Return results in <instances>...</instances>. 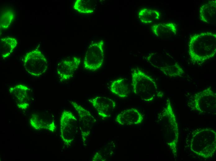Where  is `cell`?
Segmentation results:
<instances>
[{
  "instance_id": "1",
  "label": "cell",
  "mask_w": 216,
  "mask_h": 161,
  "mask_svg": "<svg viewBox=\"0 0 216 161\" xmlns=\"http://www.w3.org/2000/svg\"><path fill=\"white\" fill-rule=\"evenodd\" d=\"M188 52L193 63L200 64L213 58L216 53V34L204 32L191 35L188 43Z\"/></svg>"
},
{
  "instance_id": "2",
  "label": "cell",
  "mask_w": 216,
  "mask_h": 161,
  "mask_svg": "<svg viewBox=\"0 0 216 161\" xmlns=\"http://www.w3.org/2000/svg\"><path fill=\"white\" fill-rule=\"evenodd\" d=\"M132 86L134 94L146 102H151L163 96L154 80L138 68L131 73Z\"/></svg>"
},
{
  "instance_id": "3",
  "label": "cell",
  "mask_w": 216,
  "mask_h": 161,
  "mask_svg": "<svg viewBox=\"0 0 216 161\" xmlns=\"http://www.w3.org/2000/svg\"><path fill=\"white\" fill-rule=\"evenodd\" d=\"M23 64L26 71L35 77L43 75L48 67L45 57L38 49H34L27 52L24 57Z\"/></svg>"
},
{
  "instance_id": "4",
  "label": "cell",
  "mask_w": 216,
  "mask_h": 161,
  "mask_svg": "<svg viewBox=\"0 0 216 161\" xmlns=\"http://www.w3.org/2000/svg\"><path fill=\"white\" fill-rule=\"evenodd\" d=\"M104 42L103 40L94 42L88 47L83 61L84 68L95 71L102 66L104 60Z\"/></svg>"
},
{
  "instance_id": "5",
  "label": "cell",
  "mask_w": 216,
  "mask_h": 161,
  "mask_svg": "<svg viewBox=\"0 0 216 161\" xmlns=\"http://www.w3.org/2000/svg\"><path fill=\"white\" fill-rule=\"evenodd\" d=\"M216 95L210 87L203 89L194 95L192 107L201 114L214 112L216 109Z\"/></svg>"
},
{
  "instance_id": "6",
  "label": "cell",
  "mask_w": 216,
  "mask_h": 161,
  "mask_svg": "<svg viewBox=\"0 0 216 161\" xmlns=\"http://www.w3.org/2000/svg\"><path fill=\"white\" fill-rule=\"evenodd\" d=\"M60 135L64 144L68 146L74 140L78 128L77 120L70 111L64 110L60 120Z\"/></svg>"
},
{
  "instance_id": "7",
  "label": "cell",
  "mask_w": 216,
  "mask_h": 161,
  "mask_svg": "<svg viewBox=\"0 0 216 161\" xmlns=\"http://www.w3.org/2000/svg\"><path fill=\"white\" fill-rule=\"evenodd\" d=\"M9 92L19 109L25 110L29 107L31 93L30 89L28 86L23 84H18L10 87Z\"/></svg>"
},
{
  "instance_id": "8",
  "label": "cell",
  "mask_w": 216,
  "mask_h": 161,
  "mask_svg": "<svg viewBox=\"0 0 216 161\" xmlns=\"http://www.w3.org/2000/svg\"><path fill=\"white\" fill-rule=\"evenodd\" d=\"M88 101L97 111L98 115L103 119L110 117L116 106L114 101L106 97L97 96Z\"/></svg>"
},
{
  "instance_id": "9",
  "label": "cell",
  "mask_w": 216,
  "mask_h": 161,
  "mask_svg": "<svg viewBox=\"0 0 216 161\" xmlns=\"http://www.w3.org/2000/svg\"><path fill=\"white\" fill-rule=\"evenodd\" d=\"M80 58L73 57L61 61L57 67V72L61 81L71 78L80 63Z\"/></svg>"
},
{
  "instance_id": "10",
  "label": "cell",
  "mask_w": 216,
  "mask_h": 161,
  "mask_svg": "<svg viewBox=\"0 0 216 161\" xmlns=\"http://www.w3.org/2000/svg\"><path fill=\"white\" fill-rule=\"evenodd\" d=\"M29 123L32 127L37 130L46 129L53 132L56 128L54 119L50 115L33 114L30 117Z\"/></svg>"
},
{
  "instance_id": "11",
  "label": "cell",
  "mask_w": 216,
  "mask_h": 161,
  "mask_svg": "<svg viewBox=\"0 0 216 161\" xmlns=\"http://www.w3.org/2000/svg\"><path fill=\"white\" fill-rule=\"evenodd\" d=\"M143 118L142 114L136 108L124 110L116 117L115 121L121 125H134L141 124Z\"/></svg>"
},
{
  "instance_id": "12",
  "label": "cell",
  "mask_w": 216,
  "mask_h": 161,
  "mask_svg": "<svg viewBox=\"0 0 216 161\" xmlns=\"http://www.w3.org/2000/svg\"><path fill=\"white\" fill-rule=\"evenodd\" d=\"M199 17L203 22L209 24H214L216 21V1H209L200 6L199 9Z\"/></svg>"
},
{
  "instance_id": "13",
  "label": "cell",
  "mask_w": 216,
  "mask_h": 161,
  "mask_svg": "<svg viewBox=\"0 0 216 161\" xmlns=\"http://www.w3.org/2000/svg\"><path fill=\"white\" fill-rule=\"evenodd\" d=\"M153 33L159 37H168L175 35L177 32L176 25L173 22L159 23L151 27Z\"/></svg>"
},
{
  "instance_id": "14",
  "label": "cell",
  "mask_w": 216,
  "mask_h": 161,
  "mask_svg": "<svg viewBox=\"0 0 216 161\" xmlns=\"http://www.w3.org/2000/svg\"><path fill=\"white\" fill-rule=\"evenodd\" d=\"M110 90L113 94L122 98L128 97L130 92L128 83L122 78L114 80L110 84Z\"/></svg>"
},
{
  "instance_id": "15",
  "label": "cell",
  "mask_w": 216,
  "mask_h": 161,
  "mask_svg": "<svg viewBox=\"0 0 216 161\" xmlns=\"http://www.w3.org/2000/svg\"><path fill=\"white\" fill-rule=\"evenodd\" d=\"M138 16L142 23L148 24L159 20L161 17V13L156 10L143 8L138 11Z\"/></svg>"
},
{
  "instance_id": "16",
  "label": "cell",
  "mask_w": 216,
  "mask_h": 161,
  "mask_svg": "<svg viewBox=\"0 0 216 161\" xmlns=\"http://www.w3.org/2000/svg\"><path fill=\"white\" fill-rule=\"evenodd\" d=\"M18 44L17 40L12 37L2 38L0 40V56L3 59L8 57L12 53Z\"/></svg>"
},
{
  "instance_id": "17",
  "label": "cell",
  "mask_w": 216,
  "mask_h": 161,
  "mask_svg": "<svg viewBox=\"0 0 216 161\" xmlns=\"http://www.w3.org/2000/svg\"><path fill=\"white\" fill-rule=\"evenodd\" d=\"M70 103L77 112L80 120L85 127H89L94 123L96 120L88 110L74 102H70Z\"/></svg>"
},
{
  "instance_id": "18",
  "label": "cell",
  "mask_w": 216,
  "mask_h": 161,
  "mask_svg": "<svg viewBox=\"0 0 216 161\" xmlns=\"http://www.w3.org/2000/svg\"><path fill=\"white\" fill-rule=\"evenodd\" d=\"M15 18V12L12 10L7 9L2 11L0 15V31L9 28Z\"/></svg>"
},
{
  "instance_id": "19",
  "label": "cell",
  "mask_w": 216,
  "mask_h": 161,
  "mask_svg": "<svg viewBox=\"0 0 216 161\" xmlns=\"http://www.w3.org/2000/svg\"><path fill=\"white\" fill-rule=\"evenodd\" d=\"M160 69L165 75L170 77H182L184 72L182 67L177 63Z\"/></svg>"
},
{
  "instance_id": "20",
  "label": "cell",
  "mask_w": 216,
  "mask_h": 161,
  "mask_svg": "<svg viewBox=\"0 0 216 161\" xmlns=\"http://www.w3.org/2000/svg\"><path fill=\"white\" fill-rule=\"evenodd\" d=\"M73 8L79 13L83 14L92 13L94 9L92 1L90 0H77Z\"/></svg>"
},
{
  "instance_id": "21",
  "label": "cell",
  "mask_w": 216,
  "mask_h": 161,
  "mask_svg": "<svg viewBox=\"0 0 216 161\" xmlns=\"http://www.w3.org/2000/svg\"><path fill=\"white\" fill-rule=\"evenodd\" d=\"M93 161H105V159L100 153L98 152L96 153L94 155L92 159Z\"/></svg>"
}]
</instances>
